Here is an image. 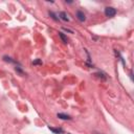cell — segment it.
Masks as SVG:
<instances>
[{"label":"cell","instance_id":"cell-1","mask_svg":"<svg viewBox=\"0 0 134 134\" xmlns=\"http://www.w3.org/2000/svg\"><path fill=\"white\" fill-rule=\"evenodd\" d=\"M115 14H116V10L114 8L108 7L105 9V15L107 17H113V16H115Z\"/></svg>","mask_w":134,"mask_h":134},{"label":"cell","instance_id":"cell-2","mask_svg":"<svg viewBox=\"0 0 134 134\" xmlns=\"http://www.w3.org/2000/svg\"><path fill=\"white\" fill-rule=\"evenodd\" d=\"M77 17H78V19H79L81 22H84V21L86 20V16H85V14H84L82 11H78V12H77Z\"/></svg>","mask_w":134,"mask_h":134},{"label":"cell","instance_id":"cell-3","mask_svg":"<svg viewBox=\"0 0 134 134\" xmlns=\"http://www.w3.org/2000/svg\"><path fill=\"white\" fill-rule=\"evenodd\" d=\"M59 16H60V18H61L63 21H69V18H68V16H67V14H66L65 12H61Z\"/></svg>","mask_w":134,"mask_h":134},{"label":"cell","instance_id":"cell-4","mask_svg":"<svg viewBox=\"0 0 134 134\" xmlns=\"http://www.w3.org/2000/svg\"><path fill=\"white\" fill-rule=\"evenodd\" d=\"M59 118H61V119H71V117L69 116V115H66V114H63V113H58V115H57Z\"/></svg>","mask_w":134,"mask_h":134},{"label":"cell","instance_id":"cell-5","mask_svg":"<svg viewBox=\"0 0 134 134\" xmlns=\"http://www.w3.org/2000/svg\"><path fill=\"white\" fill-rule=\"evenodd\" d=\"M49 130L52 131V132L56 133V134H61V133H63V130L60 129V128H52V127H49Z\"/></svg>","mask_w":134,"mask_h":134},{"label":"cell","instance_id":"cell-6","mask_svg":"<svg viewBox=\"0 0 134 134\" xmlns=\"http://www.w3.org/2000/svg\"><path fill=\"white\" fill-rule=\"evenodd\" d=\"M59 37L62 39V41H63L64 43H67V42H68V40H67V37H66L63 33H59Z\"/></svg>","mask_w":134,"mask_h":134},{"label":"cell","instance_id":"cell-7","mask_svg":"<svg viewBox=\"0 0 134 134\" xmlns=\"http://www.w3.org/2000/svg\"><path fill=\"white\" fill-rule=\"evenodd\" d=\"M49 15H50V16H51V18H52V19H53V20H56V21H57V20H59V19H58V18H57V17H56V15H54V14H53V13H52V12H49Z\"/></svg>","mask_w":134,"mask_h":134},{"label":"cell","instance_id":"cell-8","mask_svg":"<svg viewBox=\"0 0 134 134\" xmlns=\"http://www.w3.org/2000/svg\"><path fill=\"white\" fill-rule=\"evenodd\" d=\"M33 64H34V65H37V64H42V62H41L40 60H36V61H34V62H33Z\"/></svg>","mask_w":134,"mask_h":134}]
</instances>
